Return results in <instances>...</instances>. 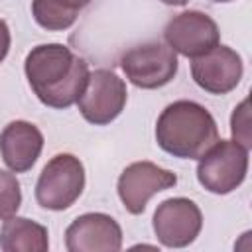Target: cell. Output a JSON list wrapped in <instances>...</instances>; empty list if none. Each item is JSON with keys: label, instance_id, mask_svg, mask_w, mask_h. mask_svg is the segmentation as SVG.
I'll use <instances>...</instances> for the list:
<instances>
[{"label": "cell", "instance_id": "1", "mask_svg": "<svg viewBox=\"0 0 252 252\" xmlns=\"http://www.w3.org/2000/svg\"><path fill=\"white\" fill-rule=\"evenodd\" d=\"M28 83L35 96L49 108L73 106L89 81V63L63 43L35 45L24 63Z\"/></svg>", "mask_w": 252, "mask_h": 252}, {"label": "cell", "instance_id": "2", "mask_svg": "<svg viewBox=\"0 0 252 252\" xmlns=\"http://www.w3.org/2000/svg\"><path fill=\"white\" fill-rule=\"evenodd\" d=\"M219 140L213 114L195 100H175L167 104L156 122L158 146L181 159H199Z\"/></svg>", "mask_w": 252, "mask_h": 252}, {"label": "cell", "instance_id": "3", "mask_svg": "<svg viewBox=\"0 0 252 252\" xmlns=\"http://www.w3.org/2000/svg\"><path fill=\"white\" fill-rule=\"evenodd\" d=\"M85 189L83 161L73 154L53 156L35 183V201L47 211L69 209Z\"/></svg>", "mask_w": 252, "mask_h": 252}, {"label": "cell", "instance_id": "4", "mask_svg": "<svg viewBox=\"0 0 252 252\" xmlns=\"http://www.w3.org/2000/svg\"><path fill=\"white\" fill-rule=\"evenodd\" d=\"M248 171V150L234 140H217L197 163L199 183L215 193L228 195L242 185Z\"/></svg>", "mask_w": 252, "mask_h": 252}, {"label": "cell", "instance_id": "5", "mask_svg": "<svg viewBox=\"0 0 252 252\" xmlns=\"http://www.w3.org/2000/svg\"><path fill=\"white\" fill-rule=\"evenodd\" d=\"M126 79L138 89H159L177 75V55L167 43L148 41L128 49L120 57Z\"/></svg>", "mask_w": 252, "mask_h": 252}, {"label": "cell", "instance_id": "6", "mask_svg": "<svg viewBox=\"0 0 252 252\" xmlns=\"http://www.w3.org/2000/svg\"><path fill=\"white\" fill-rule=\"evenodd\" d=\"M126 85L110 69H96L89 73L87 87L79 96L81 116L94 126H106L120 116L126 106Z\"/></svg>", "mask_w": 252, "mask_h": 252}, {"label": "cell", "instance_id": "7", "mask_svg": "<svg viewBox=\"0 0 252 252\" xmlns=\"http://www.w3.org/2000/svg\"><path fill=\"white\" fill-rule=\"evenodd\" d=\"M156 238L167 248H185L199 236L203 215L195 201L187 197H171L158 205L154 219Z\"/></svg>", "mask_w": 252, "mask_h": 252}, {"label": "cell", "instance_id": "8", "mask_svg": "<svg viewBox=\"0 0 252 252\" xmlns=\"http://www.w3.org/2000/svg\"><path fill=\"white\" fill-rule=\"evenodd\" d=\"M175 183L177 175L173 171L152 161H134L120 173L116 189L124 209L132 215H140L146 211V205L154 195L171 189Z\"/></svg>", "mask_w": 252, "mask_h": 252}, {"label": "cell", "instance_id": "9", "mask_svg": "<svg viewBox=\"0 0 252 252\" xmlns=\"http://www.w3.org/2000/svg\"><path fill=\"white\" fill-rule=\"evenodd\" d=\"M163 39L175 53L193 59L213 49L220 39V32L217 22L205 12L185 10L165 24Z\"/></svg>", "mask_w": 252, "mask_h": 252}, {"label": "cell", "instance_id": "10", "mask_svg": "<svg viewBox=\"0 0 252 252\" xmlns=\"http://www.w3.org/2000/svg\"><path fill=\"white\" fill-rule=\"evenodd\" d=\"M242 57L232 47L220 43L207 53L193 57L191 61L193 81L211 94H226L234 91L242 79Z\"/></svg>", "mask_w": 252, "mask_h": 252}, {"label": "cell", "instance_id": "11", "mask_svg": "<svg viewBox=\"0 0 252 252\" xmlns=\"http://www.w3.org/2000/svg\"><path fill=\"white\" fill-rule=\"evenodd\" d=\"M69 252H118L122 248L120 224L104 213H85L65 230Z\"/></svg>", "mask_w": 252, "mask_h": 252}, {"label": "cell", "instance_id": "12", "mask_svg": "<svg viewBox=\"0 0 252 252\" xmlns=\"http://www.w3.org/2000/svg\"><path fill=\"white\" fill-rule=\"evenodd\" d=\"M43 150V134L28 120H14L0 132V156L10 171L24 173L33 167Z\"/></svg>", "mask_w": 252, "mask_h": 252}, {"label": "cell", "instance_id": "13", "mask_svg": "<svg viewBox=\"0 0 252 252\" xmlns=\"http://www.w3.org/2000/svg\"><path fill=\"white\" fill-rule=\"evenodd\" d=\"M0 248L4 252H47V228L26 217H8L0 228Z\"/></svg>", "mask_w": 252, "mask_h": 252}, {"label": "cell", "instance_id": "14", "mask_svg": "<svg viewBox=\"0 0 252 252\" xmlns=\"http://www.w3.org/2000/svg\"><path fill=\"white\" fill-rule=\"evenodd\" d=\"M91 0H32V14L37 26L49 32H63L71 28L79 12Z\"/></svg>", "mask_w": 252, "mask_h": 252}, {"label": "cell", "instance_id": "15", "mask_svg": "<svg viewBox=\"0 0 252 252\" xmlns=\"http://www.w3.org/2000/svg\"><path fill=\"white\" fill-rule=\"evenodd\" d=\"M20 205H22L20 181L12 171L0 169V220L16 215Z\"/></svg>", "mask_w": 252, "mask_h": 252}, {"label": "cell", "instance_id": "16", "mask_svg": "<svg viewBox=\"0 0 252 252\" xmlns=\"http://www.w3.org/2000/svg\"><path fill=\"white\" fill-rule=\"evenodd\" d=\"M230 132H232V140L238 142L240 146H244L246 150H250L252 146V138H250V112H248V98H244L232 112L230 118Z\"/></svg>", "mask_w": 252, "mask_h": 252}, {"label": "cell", "instance_id": "17", "mask_svg": "<svg viewBox=\"0 0 252 252\" xmlns=\"http://www.w3.org/2000/svg\"><path fill=\"white\" fill-rule=\"evenodd\" d=\"M10 30H8V24L4 20H0V63L6 59L8 51H10Z\"/></svg>", "mask_w": 252, "mask_h": 252}, {"label": "cell", "instance_id": "18", "mask_svg": "<svg viewBox=\"0 0 252 252\" xmlns=\"http://www.w3.org/2000/svg\"><path fill=\"white\" fill-rule=\"evenodd\" d=\"M163 4H167V6H185L189 0H161Z\"/></svg>", "mask_w": 252, "mask_h": 252}, {"label": "cell", "instance_id": "19", "mask_svg": "<svg viewBox=\"0 0 252 252\" xmlns=\"http://www.w3.org/2000/svg\"><path fill=\"white\" fill-rule=\"evenodd\" d=\"M211 2H232V0H211Z\"/></svg>", "mask_w": 252, "mask_h": 252}]
</instances>
